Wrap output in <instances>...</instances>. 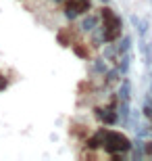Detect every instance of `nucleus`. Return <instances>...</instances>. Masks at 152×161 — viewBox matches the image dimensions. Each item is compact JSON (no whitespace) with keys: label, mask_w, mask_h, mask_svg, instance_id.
<instances>
[{"label":"nucleus","mask_w":152,"mask_h":161,"mask_svg":"<svg viewBox=\"0 0 152 161\" xmlns=\"http://www.w3.org/2000/svg\"><path fill=\"white\" fill-rule=\"evenodd\" d=\"M100 2H102V4H108V2H111V0H100Z\"/></svg>","instance_id":"8"},{"label":"nucleus","mask_w":152,"mask_h":161,"mask_svg":"<svg viewBox=\"0 0 152 161\" xmlns=\"http://www.w3.org/2000/svg\"><path fill=\"white\" fill-rule=\"evenodd\" d=\"M131 23H134V27H135V30L140 31V36H146V34H148V23H146V21H142L140 17L131 15Z\"/></svg>","instance_id":"4"},{"label":"nucleus","mask_w":152,"mask_h":161,"mask_svg":"<svg viewBox=\"0 0 152 161\" xmlns=\"http://www.w3.org/2000/svg\"><path fill=\"white\" fill-rule=\"evenodd\" d=\"M100 25V15H92V13H86L81 17V21H79V30L83 31V34H92L96 27Z\"/></svg>","instance_id":"2"},{"label":"nucleus","mask_w":152,"mask_h":161,"mask_svg":"<svg viewBox=\"0 0 152 161\" xmlns=\"http://www.w3.org/2000/svg\"><path fill=\"white\" fill-rule=\"evenodd\" d=\"M73 53H75L77 57H81V59H88L90 50L83 46V42H73Z\"/></svg>","instance_id":"5"},{"label":"nucleus","mask_w":152,"mask_h":161,"mask_svg":"<svg viewBox=\"0 0 152 161\" xmlns=\"http://www.w3.org/2000/svg\"><path fill=\"white\" fill-rule=\"evenodd\" d=\"M6 88H8V78H4V75H0V92H4Z\"/></svg>","instance_id":"7"},{"label":"nucleus","mask_w":152,"mask_h":161,"mask_svg":"<svg viewBox=\"0 0 152 161\" xmlns=\"http://www.w3.org/2000/svg\"><path fill=\"white\" fill-rule=\"evenodd\" d=\"M59 42L63 44V46H69V44H73L75 40H71V30H60V31H59Z\"/></svg>","instance_id":"6"},{"label":"nucleus","mask_w":152,"mask_h":161,"mask_svg":"<svg viewBox=\"0 0 152 161\" xmlns=\"http://www.w3.org/2000/svg\"><path fill=\"white\" fill-rule=\"evenodd\" d=\"M119 101H129V96H131V86H129L127 80H121V86H119Z\"/></svg>","instance_id":"3"},{"label":"nucleus","mask_w":152,"mask_h":161,"mask_svg":"<svg viewBox=\"0 0 152 161\" xmlns=\"http://www.w3.org/2000/svg\"><path fill=\"white\" fill-rule=\"evenodd\" d=\"M98 15H100V25H102L104 42H117L123 31V23H121V19L117 17V13L113 8H108V6H102Z\"/></svg>","instance_id":"1"}]
</instances>
